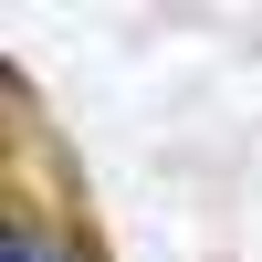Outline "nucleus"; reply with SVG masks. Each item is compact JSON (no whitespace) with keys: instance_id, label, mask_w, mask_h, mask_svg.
I'll return each mask as SVG.
<instances>
[{"instance_id":"1","label":"nucleus","mask_w":262,"mask_h":262,"mask_svg":"<svg viewBox=\"0 0 262 262\" xmlns=\"http://www.w3.org/2000/svg\"><path fill=\"white\" fill-rule=\"evenodd\" d=\"M0 262H84V252H53L32 221H11V231H0Z\"/></svg>"}]
</instances>
